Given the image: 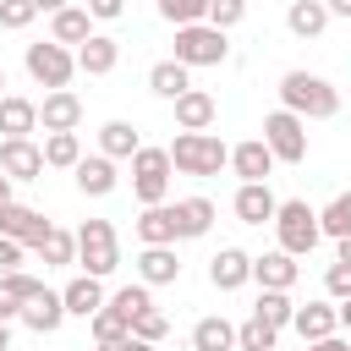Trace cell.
<instances>
[{"mask_svg": "<svg viewBox=\"0 0 351 351\" xmlns=\"http://www.w3.org/2000/svg\"><path fill=\"white\" fill-rule=\"evenodd\" d=\"M318 230L335 241L351 236V192H340V197H329V208H318Z\"/></svg>", "mask_w": 351, "mask_h": 351, "instance_id": "obj_36", "label": "cell"}, {"mask_svg": "<svg viewBox=\"0 0 351 351\" xmlns=\"http://www.w3.org/2000/svg\"><path fill=\"white\" fill-rule=\"evenodd\" d=\"M230 208H236V219H241V225H274V214H280V197L269 192V181H241Z\"/></svg>", "mask_w": 351, "mask_h": 351, "instance_id": "obj_10", "label": "cell"}, {"mask_svg": "<svg viewBox=\"0 0 351 351\" xmlns=\"http://www.w3.org/2000/svg\"><path fill=\"white\" fill-rule=\"evenodd\" d=\"M170 214H176V241H197L214 225V203L208 197H181V203H170Z\"/></svg>", "mask_w": 351, "mask_h": 351, "instance_id": "obj_20", "label": "cell"}, {"mask_svg": "<svg viewBox=\"0 0 351 351\" xmlns=\"http://www.w3.org/2000/svg\"><path fill=\"white\" fill-rule=\"evenodd\" d=\"M176 60H181V66H219V60H230V38H225L214 22L176 27Z\"/></svg>", "mask_w": 351, "mask_h": 351, "instance_id": "obj_7", "label": "cell"}, {"mask_svg": "<svg viewBox=\"0 0 351 351\" xmlns=\"http://www.w3.org/2000/svg\"><path fill=\"white\" fill-rule=\"evenodd\" d=\"M33 132H38V104L22 93H5L0 99V137H33Z\"/></svg>", "mask_w": 351, "mask_h": 351, "instance_id": "obj_26", "label": "cell"}, {"mask_svg": "<svg viewBox=\"0 0 351 351\" xmlns=\"http://www.w3.org/2000/svg\"><path fill=\"white\" fill-rule=\"evenodd\" d=\"M0 170L11 181H38L44 176V148L33 137H0Z\"/></svg>", "mask_w": 351, "mask_h": 351, "instance_id": "obj_9", "label": "cell"}, {"mask_svg": "<svg viewBox=\"0 0 351 351\" xmlns=\"http://www.w3.org/2000/svg\"><path fill=\"white\" fill-rule=\"evenodd\" d=\"M214 115H219V104H214V93H203V88H186V93L176 99V126H181V132H208Z\"/></svg>", "mask_w": 351, "mask_h": 351, "instance_id": "obj_18", "label": "cell"}, {"mask_svg": "<svg viewBox=\"0 0 351 351\" xmlns=\"http://www.w3.org/2000/svg\"><path fill=\"white\" fill-rule=\"evenodd\" d=\"M230 346H236V324H225L219 313L192 324V351H230Z\"/></svg>", "mask_w": 351, "mask_h": 351, "instance_id": "obj_31", "label": "cell"}, {"mask_svg": "<svg viewBox=\"0 0 351 351\" xmlns=\"http://www.w3.org/2000/svg\"><path fill=\"white\" fill-rule=\"evenodd\" d=\"M66 318H71V313H66L60 291H49V285H44V291H38V296H33L27 307H22V318H16V324H27L33 335H55V329H60Z\"/></svg>", "mask_w": 351, "mask_h": 351, "instance_id": "obj_16", "label": "cell"}, {"mask_svg": "<svg viewBox=\"0 0 351 351\" xmlns=\"http://www.w3.org/2000/svg\"><path fill=\"white\" fill-rule=\"evenodd\" d=\"M307 346L313 340H329L335 329H340V302H307V307H296V324H291Z\"/></svg>", "mask_w": 351, "mask_h": 351, "instance_id": "obj_17", "label": "cell"}, {"mask_svg": "<svg viewBox=\"0 0 351 351\" xmlns=\"http://www.w3.org/2000/svg\"><path fill=\"white\" fill-rule=\"evenodd\" d=\"M324 291H329V302H351V263H329L324 269Z\"/></svg>", "mask_w": 351, "mask_h": 351, "instance_id": "obj_43", "label": "cell"}, {"mask_svg": "<svg viewBox=\"0 0 351 351\" xmlns=\"http://www.w3.org/2000/svg\"><path fill=\"white\" fill-rule=\"evenodd\" d=\"M33 252H38V263H44V269L77 263V230H60V225H55V230H49V236H44V241H38Z\"/></svg>", "mask_w": 351, "mask_h": 351, "instance_id": "obj_32", "label": "cell"}, {"mask_svg": "<svg viewBox=\"0 0 351 351\" xmlns=\"http://www.w3.org/2000/svg\"><path fill=\"white\" fill-rule=\"evenodd\" d=\"M110 307H115V313H121V318H126V324H132V318H137V313H148V307H154V296H148V285H143V280H137V285H121V291H115V296H110Z\"/></svg>", "mask_w": 351, "mask_h": 351, "instance_id": "obj_39", "label": "cell"}, {"mask_svg": "<svg viewBox=\"0 0 351 351\" xmlns=\"http://www.w3.org/2000/svg\"><path fill=\"white\" fill-rule=\"evenodd\" d=\"M159 16L170 27H192V22H208V0H159Z\"/></svg>", "mask_w": 351, "mask_h": 351, "instance_id": "obj_38", "label": "cell"}, {"mask_svg": "<svg viewBox=\"0 0 351 351\" xmlns=\"http://www.w3.org/2000/svg\"><path fill=\"white\" fill-rule=\"evenodd\" d=\"M274 236H280V252L307 258V252L324 241V230H318V208H307L302 197L280 203V214H274Z\"/></svg>", "mask_w": 351, "mask_h": 351, "instance_id": "obj_4", "label": "cell"}, {"mask_svg": "<svg viewBox=\"0 0 351 351\" xmlns=\"http://www.w3.org/2000/svg\"><path fill=\"white\" fill-rule=\"evenodd\" d=\"M82 5H88V16H93V22H115V16L126 11V0H82Z\"/></svg>", "mask_w": 351, "mask_h": 351, "instance_id": "obj_45", "label": "cell"}, {"mask_svg": "<svg viewBox=\"0 0 351 351\" xmlns=\"http://www.w3.org/2000/svg\"><path fill=\"white\" fill-rule=\"evenodd\" d=\"M99 351H154V346L137 340V335H126V340H110V346H99Z\"/></svg>", "mask_w": 351, "mask_h": 351, "instance_id": "obj_46", "label": "cell"}, {"mask_svg": "<svg viewBox=\"0 0 351 351\" xmlns=\"http://www.w3.org/2000/svg\"><path fill=\"white\" fill-rule=\"evenodd\" d=\"M307 351H351V340H340V335H329V340H313Z\"/></svg>", "mask_w": 351, "mask_h": 351, "instance_id": "obj_47", "label": "cell"}, {"mask_svg": "<svg viewBox=\"0 0 351 351\" xmlns=\"http://www.w3.org/2000/svg\"><path fill=\"white\" fill-rule=\"evenodd\" d=\"M77 263L93 280H104V274L121 269V241H115V225L110 219H82L77 225Z\"/></svg>", "mask_w": 351, "mask_h": 351, "instance_id": "obj_3", "label": "cell"}, {"mask_svg": "<svg viewBox=\"0 0 351 351\" xmlns=\"http://www.w3.org/2000/svg\"><path fill=\"white\" fill-rule=\"evenodd\" d=\"M263 143L274 154V165H302L307 159V121L291 110H269L263 115Z\"/></svg>", "mask_w": 351, "mask_h": 351, "instance_id": "obj_8", "label": "cell"}, {"mask_svg": "<svg viewBox=\"0 0 351 351\" xmlns=\"http://www.w3.org/2000/svg\"><path fill=\"white\" fill-rule=\"evenodd\" d=\"M252 280V258L241 252V247H219L214 258H208V285L214 291H241Z\"/></svg>", "mask_w": 351, "mask_h": 351, "instance_id": "obj_12", "label": "cell"}, {"mask_svg": "<svg viewBox=\"0 0 351 351\" xmlns=\"http://www.w3.org/2000/svg\"><path fill=\"white\" fill-rule=\"evenodd\" d=\"M0 351H11V324H0Z\"/></svg>", "mask_w": 351, "mask_h": 351, "instance_id": "obj_52", "label": "cell"}, {"mask_svg": "<svg viewBox=\"0 0 351 351\" xmlns=\"http://www.w3.org/2000/svg\"><path fill=\"white\" fill-rule=\"evenodd\" d=\"M38 126H44V132H77V126H82V99H77L71 88L44 93V104H38Z\"/></svg>", "mask_w": 351, "mask_h": 351, "instance_id": "obj_14", "label": "cell"}, {"mask_svg": "<svg viewBox=\"0 0 351 351\" xmlns=\"http://www.w3.org/2000/svg\"><path fill=\"white\" fill-rule=\"evenodd\" d=\"M148 88H154L159 99H170V104H176V99L192 88V66H181L176 55H170V60H154V66H148Z\"/></svg>", "mask_w": 351, "mask_h": 351, "instance_id": "obj_28", "label": "cell"}, {"mask_svg": "<svg viewBox=\"0 0 351 351\" xmlns=\"http://www.w3.org/2000/svg\"><path fill=\"white\" fill-rule=\"evenodd\" d=\"M115 186H121L115 159H104V154H82V159H77V192H82V197H110Z\"/></svg>", "mask_w": 351, "mask_h": 351, "instance_id": "obj_15", "label": "cell"}, {"mask_svg": "<svg viewBox=\"0 0 351 351\" xmlns=\"http://www.w3.org/2000/svg\"><path fill=\"white\" fill-rule=\"evenodd\" d=\"M132 230H137V241H143V247H176V214H170V203L143 208Z\"/></svg>", "mask_w": 351, "mask_h": 351, "instance_id": "obj_24", "label": "cell"}, {"mask_svg": "<svg viewBox=\"0 0 351 351\" xmlns=\"http://www.w3.org/2000/svg\"><path fill=\"white\" fill-rule=\"evenodd\" d=\"M49 38L66 44V49H71V44L82 49V44L93 38V16H88V5H66V11H55V16H49Z\"/></svg>", "mask_w": 351, "mask_h": 351, "instance_id": "obj_23", "label": "cell"}, {"mask_svg": "<svg viewBox=\"0 0 351 351\" xmlns=\"http://www.w3.org/2000/svg\"><path fill=\"white\" fill-rule=\"evenodd\" d=\"M340 324H346V329H351V302H340Z\"/></svg>", "mask_w": 351, "mask_h": 351, "instance_id": "obj_53", "label": "cell"}, {"mask_svg": "<svg viewBox=\"0 0 351 351\" xmlns=\"http://www.w3.org/2000/svg\"><path fill=\"white\" fill-rule=\"evenodd\" d=\"M132 335H137V340H148V346H159V340L170 335V313H159V307L137 313V318H132Z\"/></svg>", "mask_w": 351, "mask_h": 351, "instance_id": "obj_40", "label": "cell"}, {"mask_svg": "<svg viewBox=\"0 0 351 351\" xmlns=\"http://www.w3.org/2000/svg\"><path fill=\"white\" fill-rule=\"evenodd\" d=\"M33 5H38V11H49V16H55V11H66V0H33Z\"/></svg>", "mask_w": 351, "mask_h": 351, "instance_id": "obj_50", "label": "cell"}, {"mask_svg": "<svg viewBox=\"0 0 351 351\" xmlns=\"http://www.w3.org/2000/svg\"><path fill=\"white\" fill-rule=\"evenodd\" d=\"M285 27H291L296 38H318V33L329 27V5H324V0H291Z\"/></svg>", "mask_w": 351, "mask_h": 351, "instance_id": "obj_29", "label": "cell"}, {"mask_svg": "<svg viewBox=\"0 0 351 351\" xmlns=\"http://www.w3.org/2000/svg\"><path fill=\"white\" fill-rule=\"evenodd\" d=\"M241 16H247V0H208V22H214L219 33H230Z\"/></svg>", "mask_w": 351, "mask_h": 351, "instance_id": "obj_42", "label": "cell"}, {"mask_svg": "<svg viewBox=\"0 0 351 351\" xmlns=\"http://www.w3.org/2000/svg\"><path fill=\"white\" fill-rule=\"evenodd\" d=\"M274 351H280V346H274Z\"/></svg>", "mask_w": 351, "mask_h": 351, "instance_id": "obj_55", "label": "cell"}, {"mask_svg": "<svg viewBox=\"0 0 351 351\" xmlns=\"http://www.w3.org/2000/svg\"><path fill=\"white\" fill-rule=\"evenodd\" d=\"M137 280H143V285H176V280H181L176 247H143V252H137Z\"/></svg>", "mask_w": 351, "mask_h": 351, "instance_id": "obj_21", "label": "cell"}, {"mask_svg": "<svg viewBox=\"0 0 351 351\" xmlns=\"http://www.w3.org/2000/svg\"><path fill=\"white\" fill-rule=\"evenodd\" d=\"M60 302H66V313L71 318H93L110 296H104V280H93V274H77L66 291H60Z\"/></svg>", "mask_w": 351, "mask_h": 351, "instance_id": "obj_25", "label": "cell"}, {"mask_svg": "<svg viewBox=\"0 0 351 351\" xmlns=\"http://www.w3.org/2000/svg\"><path fill=\"white\" fill-rule=\"evenodd\" d=\"M280 110H291L302 121H329V115H340V88L313 77V71H285L280 77Z\"/></svg>", "mask_w": 351, "mask_h": 351, "instance_id": "obj_1", "label": "cell"}, {"mask_svg": "<svg viewBox=\"0 0 351 351\" xmlns=\"http://www.w3.org/2000/svg\"><path fill=\"white\" fill-rule=\"evenodd\" d=\"M38 291H44V280H33V274H22V269L5 274V280H0V324H16L22 307H27Z\"/></svg>", "mask_w": 351, "mask_h": 351, "instance_id": "obj_22", "label": "cell"}, {"mask_svg": "<svg viewBox=\"0 0 351 351\" xmlns=\"http://www.w3.org/2000/svg\"><path fill=\"white\" fill-rule=\"evenodd\" d=\"M137 148H143V137H137L132 121H104V126H99V154H104V159H132Z\"/></svg>", "mask_w": 351, "mask_h": 351, "instance_id": "obj_30", "label": "cell"}, {"mask_svg": "<svg viewBox=\"0 0 351 351\" xmlns=\"http://www.w3.org/2000/svg\"><path fill=\"white\" fill-rule=\"evenodd\" d=\"M115 60H121V44H115L110 33H93V38L77 49V71H88V77H110Z\"/></svg>", "mask_w": 351, "mask_h": 351, "instance_id": "obj_27", "label": "cell"}, {"mask_svg": "<svg viewBox=\"0 0 351 351\" xmlns=\"http://www.w3.org/2000/svg\"><path fill=\"white\" fill-rule=\"evenodd\" d=\"M170 148H137L132 154V192H137V203L143 208H154V203H165L170 197Z\"/></svg>", "mask_w": 351, "mask_h": 351, "instance_id": "obj_5", "label": "cell"}, {"mask_svg": "<svg viewBox=\"0 0 351 351\" xmlns=\"http://www.w3.org/2000/svg\"><path fill=\"white\" fill-rule=\"evenodd\" d=\"M33 16H38L33 0H0V27H5V33H22Z\"/></svg>", "mask_w": 351, "mask_h": 351, "instance_id": "obj_41", "label": "cell"}, {"mask_svg": "<svg viewBox=\"0 0 351 351\" xmlns=\"http://www.w3.org/2000/svg\"><path fill=\"white\" fill-rule=\"evenodd\" d=\"M335 263H351V236H346V241L335 247Z\"/></svg>", "mask_w": 351, "mask_h": 351, "instance_id": "obj_51", "label": "cell"}, {"mask_svg": "<svg viewBox=\"0 0 351 351\" xmlns=\"http://www.w3.org/2000/svg\"><path fill=\"white\" fill-rule=\"evenodd\" d=\"M0 99H5V66H0Z\"/></svg>", "mask_w": 351, "mask_h": 351, "instance_id": "obj_54", "label": "cell"}, {"mask_svg": "<svg viewBox=\"0 0 351 351\" xmlns=\"http://www.w3.org/2000/svg\"><path fill=\"white\" fill-rule=\"evenodd\" d=\"M11 186H16V181H11L5 170H0V208H5V203H16V197H11Z\"/></svg>", "mask_w": 351, "mask_h": 351, "instance_id": "obj_48", "label": "cell"}, {"mask_svg": "<svg viewBox=\"0 0 351 351\" xmlns=\"http://www.w3.org/2000/svg\"><path fill=\"white\" fill-rule=\"evenodd\" d=\"M49 230H55V225H49L38 208H27V203H5V208H0V236H11V241H22V247H38Z\"/></svg>", "mask_w": 351, "mask_h": 351, "instance_id": "obj_11", "label": "cell"}, {"mask_svg": "<svg viewBox=\"0 0 351 351\" xmlns=\"http://www.w3.org/2000/svg\"><path fill=\"white\" fill-rule=\"evenodd\" d=\"M22 252H27V247H22V241H11V236H0V280H5V274H16V269H22Z\"/></svg>", "mask_w": 351, "mask_h": 351, "instance_id": "obj_44", "label": "cell"}, {"mask_svg": "<svg viewBox=\"0 0 351 351\" xmlns=\"http://www.w3.org/2000/svg\"><path fill=\"white\" fill-rule=\"evenodd\" d=\"M329 5V16H351V0H324Z\"/></svg>", "mask_w": 351, "mask_h": 351, "instance_id": "obj_49", "label": "cell"}, {"mask_svg": "<svg viewBox=\"0 0 351 351\" xmlns=\"http://www.w3.org/2000/svg\"><path fill=\"white\" fill-rule=\"evenodd\" d=\"M230 170H236L241 181H269V170H274V154H269V143H263V137H247V143H236V148H230Z\"/></svg>", "mask_w": 351, "mask_h": 351, "instance_id": "obj_19", "label": "cell"}, {"mask_svg": "<svg viewBox=\"0 0 351 351\" xmlns=\"http://www.w3.org/2000/svg\"><path fill=\"white\" fill-rule=\"evenodd\" d=\"M77 159H82V137H77V132H49V137H44V165L77 170Z\"/></svg>", "mask_w": 351, "mask_h": 351, "instance_id": "obj_33", "label": "cell"}, {"mask_svg": "<svg viewBox=\"0 0 351 351\" xmlns=\"http://www.w3.org/2000/svg\"><path fill=\"white\" fill-rule=\"evenodd\" d=\"M22 66H27V77H33L38 88H49V93H60V88L77 77V55H71L66 44H55V38H44V44H27Z\"/></svg>", "mask_w": 351, "mask_h": 351, "instance_id": "obj_6", "label": "cell"}, {"mask_svg": "<svg viewBox=\"0 0 351 351\" xmlns=\"http://www.w3.org/2000/svg\"><path fill=\"white\" fill-rule=\"evenodd\" d=\"M236 346H241V351H274V346H280V329L252 313L247 324H236Z\"/></svg>", "mask_w": 351, "mask_h": 351, "instance_id": "obj_35", "label": "cell"}, {"mask_svg": "<svg viewBox=\"0 0 351 351\" xmlns=\"http://www.w3.org/2000/svg\"><path fill=\"white\" fill-rule=\"evenodd\" d=\"M88 329H93V340H99V346H110V340H126V335H132V324H126V318H121L110 302H104V307L88 318Z\"/></svg>", "mask_w": 351, "mask_h": 351, "instance_id": "obj_37", "label": "cell"}, {"mask_svg": "<svg viewBox=\"0 0 351 351\" xmlns=\"http://www.w3.org/2000/svg\"><path fill=\"white\" fill-rule=\"evenodd\" d=\"M170 165H176L181 176L208 181V176H219V170L230 165V148H225L214 132H176V143H170Z\"/></svg>", "mask_w": 351, "mask_h": 351, "instance_id": "obj_2", "label": "cell"}, {"mask_svg": "<svg viewBox=\"0 0 351 351\" xmlns=\"http://www.w3.org/2000/svg\"><path fill=\"white\" fill-rule=\"evenodd\" d=\"M296 274H302V263H296L291 252H280V247L252 258V280H258V291H291Z\"/></svg>", "mask_w": 351, "mask_h": 351, "instance_id": "obj_13", "label": "cell"}, {"mask_svg": "<svg viewBox=\"0 0 351 351\" xmlns=\"http://www.w3.org/2000/svg\"><path fill=\"white\" fill-rule=\"evenodd\" d=\"M263 324H274V329H291L296 324V302H291V291H258V307H252Z\"/></svg>", "mask_w": 351, "mask_h": 351, "instance_id": "obj_34", "label": "cell"}]
</instances>
